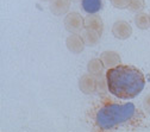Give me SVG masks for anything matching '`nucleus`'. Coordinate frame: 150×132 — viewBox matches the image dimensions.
Wrapping results in <instances>:
<instances>
[{"instance_id":"f257e3e1","label":"nucleus","mask_w":150,"mask_h":132,"mask_svg":"<svg viewBox=\"0 0 150 132\" xmlns=\"http://www.w3.org/2000/svg\"><path fill=\"white\" fill-rule=\"evenodd\" d=\"M105 75L110 93L123 100L136 98L145 86L143 73L134 66L118 64L108 68Z\"/></svg>"},{"instance_id":"f03ea898","label":"nucleus","mask_w":150,"mask_h":132,"mask_svg":"<svg viewBox=\"0 0 150 132\" xmlns=\"http://www.w3.org/2000/svg\"><path fill=\"white\" fill-rule=\"evenodd\" d=\"M136 107L132 102L105 105L97 112L96 124L100 130L113 128L119 124L130 120L135 114Z\"/></svg>"},{"instance_id":"7ed1b4c3","label":"nucleus","mask_w":150,"mask_h":132,"mask_svg":"<svg viewBox=\"0 0 150 132\" xmlns=\"http://www.w3.org/2000/svg\"><path fill=\"white\" fill-rule=\"evenodd\" d=\"M64 28L70 33H81L85 28V18L78 12H69L64 18Z\"/></svg>"},{"instance_id":"20e7f679","label":"nucleus","mask_w":150,"mask_h":132,"mask_svg":"<svg viewBox=\"0 0 150 132\" xmlns=\"http://www.w3.org/2000/svg\"><path fill=\"white\" fill-rule=\"evenodd\" d=\"M112 33L116 38L118 40H127L129 37L132 35V28L127 22L124 20H118L112 26Z\"/></svg>"},{"instance_id":"39448f33","label":"nucleus","mask_w":150,"mask_h":132,"mask_svg":"<svg viewBox=\"0 0 150 132\" xmlns=\"http://www.w3.org/2000/svg\"><path fill=\"white\" fill-rule=\"evenodd\" d=\"M79 88L85 94H93L97 90V79L92 74H85L79 80Z\"/></svg>"},{"instance_id":"423d86ee","label":"nucleus","mask_w":150,"mask_h":132,"mask_svg":"<svg viewBox=\"0 0 150 132\" xmlns=\"http://www.w3.org/2000/svg\"><path fill=\"white\" fill-rule=\"evenodd\" d=\"M66 45L70 52L81 54L83 51L86 44L83 42L82 36H79V33H71L66 41Z\"/></svg>"},{"instance_id":"0eeeda50","label":"nucleus","mask_w":150,"mask_h":132,"mask_svg":"<svg viewBox=\"0 0 150 132\" xmlns=\"http://www.w3.org/2000/svg\"><path fill=\"white\" fill-rule=\"evenodd\" d=\"M85 29L94 30L101 36L103 31H104V23H103V19L100 18V16H98L96 13L88 14L85 18Z\"/></svg>"},{"instance_id":"6e6552de","label":"nucleus","mask_w":150,"mask_h":132,"mask_svg":"<svg viewBox=\"0 0 150 132\" xmlns=\"http://www.w3.org/2000/svg\"><path fill=\"white\" fill-rule=\"evenodd\" d=\"M100 60L104 63L105 68H113L120 64V56L116 51H104L100 55Z\"/></svg>"},{"instance_id":"1a4fd4ad","label":"nucleus","mask_w":150,"mask_h":132,"mask_svg":"<svg viewBox=\"0 0 150 132\" xmlns=\"http://www.w3.org/2000/svg\"><path fill=\"white\" fill-rule=\"evenodd\" d=\"M70 7V0H51L50 11L55 16H63L68 13Z\"/></svg>"},{"instance_id":"9d476101","label":"nucleus","mask_w":150,"mask_h":132,"mask_svg":"<svg viewBox=\"0 0 150 132\" xmlns=\"http://www.w3.org/2000/svg\"><path fill=\"white\" fill-rule=\"evenodd\" d=\"M81 36H82V38H83V42L88 47H94L99 43L100 41V35L94 31V30H89V29H86L81 32Z\"/></svg>"},{"instance_id":"9b49d317","label":"nucleus","mask_w":150,"mask_h":132,"mask_svg":"<svg viewBox=\"0 0 150 132\" xmlns=\"http://www.w3.org/2000/svg\"><path fill=\"white\" fill-rule=\"evenodd\" d=\"M81 5L83 11L87 12L88 14L97 13L103 7L101 0H81Z\"/></svg>"},{"instance_id":"f8f14e48","label":"nucleus","mask_w":150,"mask_h":132,"mask_svg":"<svg viewBox=\"0 0 150 132\" xmlns=\"http://www.w3.org/2000/svg\"><path fill=\"white\" fill-rule=\"evenodd\" d=\"M104 69H105V66L100 59H93L87 64V70L93 76H99V75H101L104 73Z\"/></svg>"},{"instance_id":"ddd939ff","label":"nucleus","mask_w":150,"mask_h":132,"mask_svg":"<svg viewBox=\"0 0 150 132\" xmlns=\"http://www.w3.org/2000/svg\"><path fill=\"white\" fill-rule=\"evenodd\" d=\"M135 24L141 30H146L150 28V17L144 12H138L135 17Z\"/></svg>"},{"instance_id":"4468645a","label":"nucleus","mask_w":150,"mask_h":132,"mask_svg":"<svg viewBox=\"0 0 150 132\" xmlns=\"http://www.w3.org/2000/svg\"><path fill=\"white\" fill-rule=\"evenodd\" d=\"M97 79V92L99 94H105L107 90H108V87H107V80H106V75H99V76H96Z\"/></svg>"},{"instance_id":"2eb2a0df","label":"nucleus","mask_w":150,"mask_h":132,"mask_svg":"<svg viewBox=\"0 0 150 132\" xmlns=\"http://www.w3.org/2000/svg\"><path fill=\"white\" fill-rule=\"evenodd\" d=\"M145 3L144 0H130V4H129V11L131 12H142L144 10Z\"/></svg>"},{"instance_id":"dca6fc26","label":"nucleus","mask_w":150,"mask_h":132,"mask_svg":"<svg viewBox=\"0 0 150 132\" xmlns=\"http://www.w3.org/2000/svg\"><path fill=\"white\" fill-rule=\"evenodd\" d=\"M111 4L113 5L116 8L124 10V8H127L129 7L130 0H111Z\"/></svg>"},{"instance_id":"f3484780","label":"nucleus","mask_w":150,"mask_h":132,"mask_svg":"<svg viewBox=\"0 0 150 132\" xmlns=\"http://www.w3.org/2000/svg\"><path fill=\"white\" fill-rule=\"evenodd\" d=\"M143 106H144L145 111L150 114V94L144 98V100H143Z\"/></svg>"},{"instance_id":"a211bd4d","label":"nucleus","mask_w":150,"mask_h":132,"mask_svg":"<svg viewBox=\"0 0 150 132\" xmlns=\"http://www.w3.org/2000/svg\"><path fill=\"white\" fill-rule=\"evenodd\" d=\"M42 1H51V0H42Z\"/></svg>"},{"instance_id":"6ab92c4d","label":"nucleus","mask_w":150,"mask_h":132,"mask_svg":"<svg viewBox=\"0 0 150 132\" xmlns=\"http://www.w3.org/2000/svg\"><path fill=\"white\" fill-rule=\"evenodd\" d=\"M71 1H80V0H71Z\"/></svg>"},{"instance_id":"aec40b11","label":"nucleus","mask_w":150,"mask_h":132,"mask_svg":"<svg viewBox=\"0 0 150 132\" xmlns=\"http://www.w3.org/2000/svg\"><path fill=\"white\" fill-rule=\"evenodd\" d=\"M149 17H150V14H149Z\"/></svg>"}]
</instances>
